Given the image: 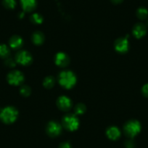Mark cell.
Here are the masks:
<instances>
[{
    "label": "cell",
    "instance_id": "cell-1",
    "mask_svg": "<svg viewBox=\"0 0 148 148\" xmlns=\"http://www.w3.org/2000/svg\"><path fill=\"white\" fill-rule=\"evenodd\" d=\"M58 82L62 87L71 89L76 84V77L72 71H64L60 73Z\"/></svg>",
    "mask_w": 148,
    "mask_h": 148
},
{
    "label": "cell",
    "instance_id": "cell-25",
    "mask_svg": "<svg viewBox=\"0 0 148 148\" xmlns=\"http://www.w3.org/2000/svg\"><path fill=\"white\" fill-rule=\"evenodd\" d=\"M5 64H6L8 66L10 67V68H12V67H14L15 65V61H14L13 60H12V59H8V60H7L6 62H5Z\"/></svg>",
    "mask_w": 148,
    "mask_h": 148
},
{
    "label": "cell",
    "instance_id": "cell-4",
    "mask_svg": "<svg viewBox=\"0 0 148 148\" xmlns=\"http://www.w3.org/2000/svg\"><path fill=\"white\" fill-rule=\"evenodd\" d=\"M62 125L67 130L73 132L79 128V119L74 115H66L65 116H64L63 119H62Z\"/></svg>",
    "mask_w": 148,
    "mask_h": 148
},
{
    "label": "cell",
    "instance_id": "cell-26",
    "mask_svg": "<svg viewBox=\"0 0 148 148\" xmlns=\"http://www.w3.org/2000/svg\"><path fill=\"white\" fill-rule=\"evenodd\" d=\"M59 148H72L71 145H70L68 142H63V143L60 144L59 146Z\"/></svg>",
    "mask_w": 148,
    "mask_h": 148
},
{
    "label": "cell",
    "instance_id": "cell-10",
    "mask_svg": "<svg viewBox=\"0 0 148 148\" xmlns=\"http://www.w3.org/2000/svg\"><path fill=\"white\" fill-rule=\"evenodd\" d=\"M55 62L58 66L65 67L69 63V58L68 55L64 52H59L55 55Z\"/></svg>",
    "mask_w": 148,
    "mask_h": 148
},
{
    "label": "cell",
    "instance_id": "cell-15",
    "mask_svg": "<svg viewBox=\"0 0 148 148\" xmlns=\"http://www.w3.org/2000/svg\"><path fill=\"white\" fill-rule=\"evenodd\" d=\"M32 40L35 45H42L45 40V36L41 32H36L33 34L32 36Z\"/></svg>",
    "mask_w": 148,
    "mask_h": 148
},
{
    "label": "cell",
    "instance_id": "cell-20",
    "mask_svg": "<svg viewBox=\"0 0 148 148\" xmlns=\"http://www.w3.org/2000/svg\"><path fill=\"white\" fill-rule=\"evenodd\" d=\"M31 20L33 23L36 24H41L43 21V18L41 15L38 13H34V15H31Z\"/></svg>",
    "mask_w": 148,
    "mask_h": 148
},
{
    "label": "cell",
    "instance_id": "cell-13",
    "mask_svg": "<svg viewBox=\"0 0 148 148\" xmlns=\"http://www.w3.org/2000/svg\"><path fill=\"white\" fill-rule=\"evenodd\" d=\"M23 9L27 12H31L35 9L36 6V0H21Z\"/></svg>",
    "mask_w": 148,
    "mask_h": 148
},
{
    "label": "cell",
    "instance_id": "cell-19",
    "mask_svg": "<svg viewBox=\"0 0 148 148\" xmlns=\"http://www.w3.org/2000/svg\"><path fill=\"white\" fill-rule=\"evenodd\" d=\"M86 111V106L84 104L79 103L75 107V113L76 115H82Z\"/></svg>",
    "mask_w": 148,
    "mask_h": 148
},
{
    "label": "cell",
    "instance_id": "cell-22",
    "mask_svg": "<svg viewBox=\"0 0 148 148\" xmlns=\"http://www.w3.org/2000/svg\"><path fill=\"white\" fill-rule=\"evenodd\" d=\"M31 92V89L28 86H23L21 88V94L24 97L29 96Z\"/></svg>",
    "mask_w": 148,
    "mask_h": 148
},
{
    "label": "cell",
    "instance_id": "cell-3",
    "mask_svg": "<svg viewBox=\"0 0 148 148\" xmlns=\"http://www.w3.org/2000/svg\"><path fill=\"white\" fill-rule=\"evenodd\" d=\"M141 131V124L138 121H129L124 126V132L126 136L130 138L136 136Z\"/></svg>",
    "mask_w": 148,
    "mask_h": 148
},
{
    "label": "cell",
    "instance_id": "cell-28",
    "mask_svg": "<svg viewBox=\"0 0 148 148\" xmlns=\"http://www.w3.org/2000/svg\"><path fill=\"white\" fill-rule=\"evenodd\" d=\"M23 16H24V13L23 12H21V13H20V18H23Z\"/></svg>",
    "mask_w": 148,
    "mask_h": 148
},
{
    "label": "cell",
    "instance_id": "cell-21",
    "mask_svg": "<svg viewBox=\"0 0 148 148\" xmlns=\"http://www.w3.org/2000/svg\"><path fill=\"white\" fill-rule=\"evenodd\" d=\"M3 5L8 9H14L16 5L15 0H3Z\"/></svg>",
    "mask_w": 148,
    "mask_h": 148
},
{
    "label": "cell",
    "instance_id": "cell-18",
    "mask_svg": "<svg viewBox=\"0 0 148 148\" xmlns=\"http://www.w3.org/2000/svg\"><path fill=\"white\" fill-rule=\"evenodd\" d=\"M136 15L138 18L140 20H145L146 19L148 15V11L147 10L145 9L144 8H140L137 10L136 12Z\"/></svg>",
    "mask_w": 148,
    "mask_h": 148
},
{
    "label": "cell",
    "instance_id": "cell-27",
    "mask_svg": "<svg viewBox=\"0 0 148 148\" xmlns=\"http://www.w3.org/2000/svg\"><path fill=\"white\" fill-rule=\"evenodd\" d=\"M111 1L115 4H119V3H121L123 0H111Z\"/></svg>",
    "mask_w": 148,
    "mask_h": 148
},
{
    "label": "cell",
    "instance_id": "cell-6",
    "mask_svg": "<svg viewBox=\"0 0 148 148\" xmlns=\"http://www.w3.org/2000/svg\"><path fill=\"white\" fill-rule=\"evenodd\" d=\"M62 132V126L60 124L55 121H51L47 126V132L48 135L52 137H55L60 134Z\"/></svg>",
    "mask_w": 148,
    "mask_h": 148
},
{
    "label": "cell",
    "instance_id": "cell-9",
    "mask_svg": "<svg viewBox=\"0 0 148 148\" xmlns=\"http://www.w3.org/2000/svg\"><path fill=\"white\" fill-rule=\"evenodd\" d=\"M57 105H58V107L60 109L62 110L66 111L71 108V107H72V102H71V100L68 97L61 96L58 99Z\"/></svg>",
    "mask_w": 148,
    "mask_h": 148
},
{
    "label": "cell",
    "instance_id": "cell-29",
    "mask_svg": "<svg viewBox=\"0 0 148 148\" xmlns=\"http://www.w3.org/2000/svg\"><path fill=\"white\" fill-rule=\"evenodd\" d=\"M147 24H148V22H147Z\"/></svg>",
    "mask_w": 148,
    "mask_h": 148
},
{
    "label": "cell",
    "instance_id": "cell-16",
    "mask_svg": "<svg viewBox=\"0 0 148 148\" xmlns=\"http://www.w3.org/2000/svg\"><path fill=\"white\" fill-rule=\"evenodd\" d=\"M55 79L52 76H48V77L45 78V79L44 80L43 84L45 87L47 88V89H50L55 85Z\"/></svg>",
    "mask_w": 148,
    "mask_h": 148
},
{
    "label": "cell",
    "instance_id": "cell-2",
    "mask_svg": "<svg viewBox=\"0 0 148 148\" xmlns=\"http://www.w3.org/2000/svg\"><path fill=\"white\" fill-rule=\"evenodd\" d=\"M18 112L13 107H7L0 113V119L5 123H12L16 121Z\"/></svg>",
    "mask_w": 148,
    "mask_h": 148
},
{
    "label": "cell",
    "instance_id": "cell-24",
    "mask_svg": "<svg viewBox=\"0 0 148 148\" xmlns=\"http://www.w3.org/2000/svg\"><path fill=\"white\" fill-rule=\"evenodd\" d=\"M125 146L126 148H134L135 144L132 140H128L125 143Z\"/></svg>",
    "mask_w": 148,
    "mask_h": 148
},
{
    "label": "cell",
    "instance_id": "cell-12",
    "mask_svg": "<svg viewBox=\"0 0 148 148\" xmlns=\"http://www.w3.org/2000/svg\"><path fill=\"white\" fill-rule=\"evenodd\" d=\"M107 136L111 140H116L121 136V132L116 126H111L108 128L106 132Z\"/></svg>",
    "mask_w": 148,
    "mask_h": 148
},
{
    "label": "cell",
    "instance_id": "cell-14",
    "mask_svg": "<svg viewBox=\"0 0 148 148\" xmlns=\"http://www.w3.org/2000/svg\"><path fill=\"white\" fill-rule=\"evenodd\" d=\"M9 44L12 49H18L23 45V39L18 36H13L10 40Z\"/></svg>",
    "mask_w": 148,
    "mask_h": 148
},
{
    "label": "cell",
    "instance_id": "cell-11",
    "mask_svg": "<svg viewBox=\"0 0 148 148\" xmlns=\"http://www.w3.org/2000/svg\"><path fill=\"white\" fill-rule=\"evenodd\" d=\"M147 28L144 24L137 23L133 28V34L136 38L140 39L146 34Z\"/></svg>",
    "mask_w": 148,
    "mask_h": 148
},
{
    "label": "cell",
    "instance_id": "cell-5",
    "mask_svg": "<svg viewBox=\"0 0 148 148\" xmlns=\"http://www.w3.org/2000/svg\"><path fill=\"white\" fill-rule=\"evenodd\" d=\"M23 75L18 71H14L10 73L8 76V81L10 84L18 86L23 82Z\"/></svg>",
    "mask_w": 148,
    "mask_h": 148
},
{
    "label": "cell",
    "instance_id": "cell-17",
    "mask_svg": "<svg viewBox=\"0 0 148 148\" xmlns=\"http://www.w3.org/2000/svg\"><path fill=\"white\" fill-rule=\"evenodd\" d=\"M10 55V49L5 45H0V57L2 58H8Z\"/></svg>",
    "mask_w": 148,
    "mask_h": 148
},
{
    "label": "cell",
    "instance_id": "cell-8",
    "mask_svg": "<svg viewBox=\"0 0 148 148\" xmlns=\"http://www.w3.org/2000/svg\"><path fill=\"white\" fill-rule=\"evenodd\" d=\"M129 41L127 38H121L115 42V49L120 53H125L129 49Z\"/></svg>",
    "mask_w": 148,
    "mask_h": 148
},
{
    "label": "cell",
    "instance_id": "cell-7",
    "mask_svg": "<svg viewBox=\"0 0 148 148\" xmlns=\"http://www.w3.org/2000/svg\"><path fill=\"white\" fill-rule=\"evenodd\" d=\"M16 61L23 65H28L32 62V57L26 51H21L16 55Z\"/></svg>",
    "mask_w": 148,
    "mask_h": 148
},
{
    "label": "cell",
    "instance_id": "cell-23",
    "mask_svg": "<svg viewBox=\"0 0 148 148\" xmlns=\"http://www.w3.org/2000/svg\"><path fill=\"white\" fill-rule=\"evenodd\" d=\"M142 92L144 96H145L146 97H148V84H146L144 85L142 89Z\"/></svg>",
    "mask_w": 148,
    "mask_h": 148
}]
</instances>
